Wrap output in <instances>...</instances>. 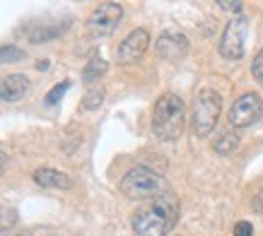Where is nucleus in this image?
I'll return each instance as SVG.
<instances>
[{
	"instance_id": "nucleus-1",
	"label": "nucleus",
	"mask_w": 263,
	"mask_h": 236,
	"mask_svg": "<svg viewBox=\"0 0 263 236\" xmlns=\"http://www.w3.org/2000/svg\"><path fill=\"white\" fill-rule=\"evenodd\" d=\"M179 222V198L174 193H162L133 214L136 236H167Z\"/></svg>"
},
{
	"instance_id": "nucleus-2",
	"label": "nucleus",
	"mask_w": 263,
	"mask_h": 236,
	"mask_svg": "<svg viewBox=\"0 0 263 236\" xmlns=\"http://www.w3.org/2000/svg\"><path fill=\"white\" fill-rule=\"evenodd\" d=\"M186 126V104L176 94H162L152 109V133L160 140H176Z\"/></svg>"
},
{
	"instance_id": "nucleus-3",
	"label": "nucleus",
	"mask_w": 263,
	"mask_h": 236,
	"mask_svg": "<svg viewBox=\"0 0 263 236\" xmlns=\"http://www.w3.org/2000/svg\"><path fill=\"white\" fill-rule=\"evenodd\" d=\"M121 193L130 200H147V198H160L167 193V181L160 173H155L147 166H136L121 179Z\"/></svg>"
},
{
	"instance_id": "nucleus-4",
	"label": "nucleus",
	"mask_w": 263,
	"mask_h": 236,
	"mask_svg": "<svg viewBox=\"0 0 263 236\" xmlns=\"http://www.w3.org/2000/svg\"><path fill=\"white\" fill-rule=\"evenodd\" d=\"M220 111H222V99L217 92L213 89H203L196 102H193V135L196 137H208V135L215 130L217 118H220Z\"/></svg>"
},
{
	"instance_id": "nucleus-5",
	"label": "nucleus",
	"mask_w": 263,
	"mask_h": 236,
	"mask_svg": "<svg viewBox=\"0 0 263 236\" xmlns=\"http://www.w3.org/2000/svg\"><path fill=\"white\" fill-rule=\"evenodd\" d=\"M247 29L249 22L247 17H234L227 22L222 32V39H220V55L227 58V61H239L244 58V46H247Z\"/></svg>"
},
{
	"instance_id": "nucleus-6",
	"label": "nucleus",
	"mask_w": 263,
	"mask_h": 236,
	"mask_svg": "<svg viewBox=\"0 0 263 236\" xmlns=\"http://www.w3.org/2000/svg\"><path fill=\"white\" fill-rule=\"evenodd\" d=\"M261 116H263V99L256 94V92H247V94H241L237 102L232 104L230 113H227L232 128L254 126Z\"/></svg>"
},
{
	"instance_id": "nucleus-7",
	"label": "nucleus",
	"mask_w": 263,
	"mask_h": 236,
	"mask_svg": "<svg viewBox=\"0 0 263 236\" xmlns=\"http://www.w3.org/2000/svg\"><path fill=\"white\" fill-rule=\"evenodd\" d=\"M121 17H123V8L119 3H102L87 19L89 36H109V34H114Z\"/></svg>"
},
{
	"instance_id": "nucleus-8",
	"label": "nucleus",
	"mask_w": 263,
	"mask_h": 236,
	"mask_svg": "<svg viewBox=\"0 0 263 236\" xmlns=\"http://www.w3.org/2000/svg\"><path fill=\"white\" fill-rule=\"evenodd\" d=\"M147 46H150V34H147V29H133L126 39L121 41L116 61H119L121 65L138 63V61L143 58V53L147 51Z\"/></svg>"
},
{
	"instance_id": "nucleus-9",
	"label": "nucleus",
	"mask_w": 263,
	"mask_h": 236,
	"mask_svg": "<svg viewBox=\"0 0 263 236\" xmlns=\"http://www.w3.org/2000/svg\"><path fill=\"white\" fill-rule=\"evenodd\" d=\"M157 53L164 61H179V58H183V55L189 53V41L183 39L181 34L164 32L157 39Z\"/></svg>"
},
{
	"instance_id": "nucleus-10",
	"label": "nucleus",
	"mask_w": 263,
	"mask_h": 236,
	"mask_svg": "<svg viewBox=\"0 0 263 236\" xmlns=\"http://www.w3.org/2000/svg\"><path fill=\"white\" fill-rule=\"evenodd\" d=\"M34 183L41 188H53V190H70L72 188V179L68 173L58 171L53 166H41L34 171Z\"/></svg>"
},
{
	"instance_id": "nucleus-11",
	"label": "nucleus",
	"mask_w": 263,
	"mask_h": 236,
	"mask_svg": "<svg viewBox=\"0 0 263 236\" xmlns=\"http://www.w3.org/2000/svg\"><path fill=\"white\" fill-rule=\"evenodd\" d=\"M29 89L32 85L24 75H5L0 80V99L3 102H20L22 96H27Z\"/></svg>"
},
{
	"instance_id": "nucleus-12",
	"label": "nucleus",
	"mask_w": 263,
	"mask_h": 236,
	"mask_svg": "<svg viewBox=\"0 0 263 236\" xmlns=\"http://www.w3.org/2000/svg\"><path fill=\"white\" fill-rule=\"evenodd\" d=\"M237 147H239V135L234 130H224L213 140V152L215 154H232Z\"/></svg>"
},
{
	"instance_id": "nucleus-13",
	"label": "nucleus",
	"mask_w": 263,
	"mask_h": 236,
	"mask_svg": "<svg viewBox=\"0 0 263 236\" xmlns=\"http://www.w3.org/2000/svg\"><path fill=\"white\" fill-rule=\"evenodd\" d=\"M68 24H58V22H53V24H41V22H36V29H34L32 34H29V41H34V44H39V41H48V39H56L58 34L63 32Z\"/></svg>"
},
{
	"instance_id": "nucleus-14",
	"label": "nucleus",
	"mask_w": 263,
	"mask_h": 236,
	"mask_svg": "<svg viewBox=\"0 0 263 236\" xmlns=\"http://www.w3.org/2000/svg\"><path fill=\"white\" fill-rule=\"evenodd\" d=\"M106 61H104L102 55H95L92 61H89L87 65H85V72H82V82L85 85H92V82H97L99 77H104V72H106Z\"/></svg>"
},
{
	"instance_id": "nucleus-15",
	"label": "nucleus",
	"mask_w": 263,
	"mask_h": 236,
	"mask_svg": "<svg viewBox=\"0 0 263 236\" xmlns=\"http://www.w3.org/2000/svg\"><path fill=\"white\" fill-rule=\"evenodd\" d=\"M17 227V210L8 207V205H0V231H8V229Z\"/></svg>"
},
{
	"instance_id": "nucleus-16",
	"label": "nucleus",
	"mask_w": 263,
	"mask_h": 236,
	"mask_svg": "<svg viewBox=\"0 0 263 236\" xmlns=\"http://www.w3.org/2000/svg\"><path fill=\"white\" fill-rule=\"evenodd\" d=\"M104 102V87H95V89H89L85 99H82V109L85 111H95L99 109V104Z\"/></svg>"
},
{
	"instance_id": "nucleus-17",
	"label": "nucleus",
	"mask_w": 263,
	"mask_h": 236,
	"mask_svg": "<svg viewBox=\"0 0 263 236\" xmlns=\"http://www.w3.org/2000/svg\"><path fill=\"white\" fill-rule=\"evenodd\" d=\"M68 89H70V82L65 80V82H61V85H56V87H53V89H51V92H48V94H46V99H44V104H46V106H56V104L61 102V99H63V94H65V92H68Z\"/></svg>"
},
{
	"instance_id": "nucleus-18",
	"label": "nucleus",
	"mask_w": 263,
	"mask_h": 236,
	"mask_svg": "<svg viewBox=\"0 0 263 236\" xmlns=\"http://www.w3.org/2000/svg\"><path fill=\"white\" fill-rule=\"evenodd\" d=\"M20 61H24V53L17 46L0 48V63H20Z\"/></svg>"
},
{
	"instance_id": "nucleus-19",
	"label": "nucleus",
	"mask_w": 263,
	"mask_h": 236,
	"mask_svg": "<svg viewBox=\"0 0 263 236\" xmlns=\"http://www.w3.org/2000/svg\"><path fill=\"white\" fill-rule=\"evenodd\" d=\"M251 75H254V80H258V82H263V48L256 53L254 63H251Z\"/></svg>"
},
{
	"instance_id": "nucleus-20",
	"label": "nucleus",
	"mask_w": 263,
	"mask_h": 236,
	"mask_svg": "<svg viewBox=\"0 0 263 236\" xmlns=\"http://www.w3.org/2000/svg\"><path fill=\"white\" fill-rule=\"evenodd\" d=\"M254 234V227L249 222H237L234 224V236H251Z\"/></svg>"
},
{
	"instance_id": "nucleus-21",
	"label": "nucleus",
	"mask_w": 263,
	"mask_h": 236,
	"mask_svg": "<svg viewBox=\"0 0 263 236\" xmlns=\"http://www.w3.org/2000/svg\"><path fill=\"white\" fill-rule=\"evenodd\" d=\"M0 236H32V231L24 227H15V229H8V231H0Z\"/></svg>"
},
{
	"instance_id": "nucleus-22",
	"label": "nucleus",
	"mask_w": 263,
	"mask_h": 236,
	"mask_svg": "<svg viewBox=\"0 0 263 236\" xmlns=\"http://www.w3.org/2000/svg\"><path fill=\"white\" fill-rule=\"evenodd\" d=\"M251 207H254L256 212L263 214V190H258V193L254 195V200H251Z\"/></svg>"
},
{
	"instance_id": "nucleus-23",
	"label": "nucleus",
	"mask_w": 263,
	"mask_h": 236,
	"mask_svg": "<svg viewBox=\"0 0 263 236\" xmlns=\"http://www.w3.org/2000/svg\"><path fill=\"white\" fill-rule=\"evenodd\" d=\"M220 8L222 10H227V12H241V3H220Z\"/></svg>"
},
{
	"instance_id": "nucleus-24",
	"label": "nucleus",
	"mask_w": 263,
	"mask_h": 236,
	"mask_svg": "<svg viewBox=\"0 0 263 236\" xmlns=\"http://www.w3.org/2000/svg\"><path fill=\"white\" fill-rule=\"evenodd\" d=\"M5 164H8V154H5V152L0 150V171L5 169Z\"/></svg>"
},
{
	"instance_id": "nucleus-25",
	"label": "nucleus",
	"mask_w": 263,
	"mask_h": 236,
	"mask_svg": "<svg viewBox=\"0 0 263 236\" xmlns=\"http://www.w3.org/2000/svg\"><path fill=\"white\" fill-rule=\"evenodd\" d=\"M36 68H39V70H46V68H48V61H39V63H36Z\"/></svg>"
}]
</instances>
